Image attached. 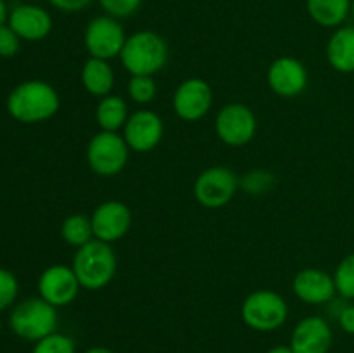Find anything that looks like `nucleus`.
<instances>
[{
    "label": "nucleus",
    "instance_id": "1",
    "mask_svg": "<svg viewBox=\"0 0 354 353\" xmlns=\"http://www.w3.org/2000/svg\"><path fill=\"white\" fill-rule=\"evenodd\" d=\"M61 107L59 93L50 83L41 80H28L19 83L7 99V109L14 120L21 123H41L55 116Z\"/></svg>",
    "mask_w": 354,
    "mask_h": 353
},
{
    "label": "nucleus",
    "instance_id": "30",
    "mask_svg": "<svg viewBox=\"0 0 354 353\" xmlns=\"http://www.w3.org/2000/svg\"><path fill=\"white\" fill-rule=\"evenodd\" d=\"M48 2L62 12H80V10L92 6L95 0H48Z\"/></svg>",
    "mask_w": 354,
    "mask_h": 353
},
{
    "label": "nucleus",
    "instance_id": "4",
    "mask_svg": "<svg viewBox=\"0 0 354 353\" xmlns=\"http://www.w3.org/2000/svg\"><path fill=\"white\" fill-rule=\"evenodd\" d=\"M241 317L252 331L272 332L287 322L289 305L277 291L256 289L242 301Z\"/></svg>",
    "mask_w": 354,
    "mask_h": 353
},
{
    "label": "nucleus",
    "instance_id": "33",
    "mask_svg": "<svg viewBox=\"0 0 354 353\" xmlns=\"http://www.w3.org/2000/svg\"><path fill=\"white\" fill-rule=\"evenodd\" d=\"M6 19H9V14H7V6L6 0H0V26L6 23Z\"/></svg>",
    "mask_w": 354,
    "mask_h": 353
},
{
    "label": "nucleus",
    "instance_id": "12",
    "mask_svg": "<svg viewBox=\"0 0 354 353\" xmlns=\"http://www.w3.org/2000/svg\"><path fill=\"white\" fill-rule=\"evenodd\" d=\"M310 82L308 69L299 59L292 55H282L277 57L266 71V83L270 90L279 97L294 99L304 93Z\"/></svg>",
    "mask_w": 354,
    "mask_h": 353
},
{
    "label": "nucleus",
    "instance_id": "26",
    "mask_svg": "<svg viewBox=\"0 0 354 353\" xmlns=\"http://www.w3.org/2000/svg\"><path fill=\"white\" fill-rule=\"evenodd\" d=\"M104 12L116 19H127L140 9L144 0H97Z\"/></svg>",
    "mask_w": 354,
    "mask_h": 353
},
{
    "label": "nucleus",
    "instance_id": "16",
    "mask_svg": "<svg viewBox=\"0 0 354 353\" xmlns=\"http://www.w3.org/2000/svg\"><path fill=\"white\" fill-rule=\"evenodd\" d=\"M292 291L297 300L308 305H325L334 300L337 294L334 273L315 266L299 270L294 275Z\"/></svg>",
    "mask_w": 354,
    "mask_h": 353
},
{
    "label": "nucleus",
    "instance_id": "29",
    "mask_svg": "<svg viewBox=\"0 0 354 353\" xmlns=\"http://www.w3.org/2000/svg\"><path fill=\"white\" fill-rule=\"evenodd\" d=\"M272 180L273 179L270 173L258 170V172H251L249 175H245L244 187L249 190V192L259 194V192H265V190L268 189Z\"/></svg>",
    "mask_w": 354,
    "mask_h": 353
},
{
    "label": "nucleus",
    "instance_id": "22",
    "mask_svg": "<svg viewBox=\"0 0 354 353\" xmlns=\"http://www.w3.org/2000/svg\"><path fill=\"white\" fill-rule=\"evenodd\" d=\"M61 235L64 242H68L73 248H82L86 242L93 239V228L90 217L83 213H73L64 218L61 225Z\"/></svg>",
    "mask_w": 354,
    "mask_h": 353
},
{
    "label": "nucleus",
    "instance_id": "11",
    "mask_svg": "<svg viewBox=\"0 0 354 353\" xmlns=\"http://www.w3.org/2000/svg\"><path fill=\"white\" fill-rule=\"evenodd\" d=\"M121 135L127 141L130 151L145 154L161 144L165 137V123L156 111L138 109L128 116Z\"/></svg>",
    "mask_w": 354,
    "mask_h": 353
},
{
    "label": "nucleus",
    "instance_id": "27",
    "mask_svg": "<svg viewBox=\"0 0 354 353\" xmlns=\"http://www.w3.org/2000/svg\"><path fill=\"white\" fill-rule=\"evenodd\" d=\"M17 279L14 277L12 272L6 269H0V310H6L9 305H12V301L17 296Z\"/></svg>",
    "mask_w": 354,
    "mask_h": 353
},
{
    "label": "nucleus",
    "instance_id": "18",
    "mask_svg": "<svg viewBox=\"0 0 354 353\" xmlns=\"http://www.w3.org/2000/svg\"><path fill=\"white\" fill-rule=\"evenodd\" d=\"M325 52L332 69L342 75L354 73V24L335 28L328 38Z\"/></svg>",
    "mask_w": 354,
    "mask_h": 353
},
{
    "label": "nucleus",
    "instance_id": "10",
    "mask_svg": "<svg viewBox=\"0 0 354 353\" xmlns=\"http://www.w3.org/2000/svg\"><path fill=\"white\" fill-rule=\"evenodd\" d=\"M213 89L199 76L187 78L173 92L171 106L176 116L183 121H199L213 107Z\"/></svg>",
    "mask_w": 354,
    "mask_h": 353
},
{
    "label": "nucleus",
    "instance_id": "13",
    "mask_svg": "<svg viewBox=\"0 0 354 353\" xmlns=\"http://www.w3.org/2000/svg\"><path fill=\"white\" fill-rule=\"evenodd\" d=\"M93 228V239L113 244L128 234L131 227V210L123 201L109 199L100 203L90 215Z\"/></svg>",
    "mask_w": 354,
    "mask_h": 353
},
{
    "label": "nucleus",
    "instance_id": "7",
    "mask_svg": "<svg viewBox=\"0 0 354 353\" xmlns=\"http://www.w3.org/2000/svg\"><path fill=\"white\" fill-rule=\"evenodd\" d=\"M239 185L241 182L234 170L227 166H209L197 175L192 192L203 208L220 210L232 203Z\"/></svg>",
    "mask_w": 354,
    "mask_h": 353
},
{
    "label": "nucleus",
    "instance_id": "5",
    "mask_svg": "<svg viewBox=\"0 0 354 353\" xmlns=\"http://www.w3.org/2000/svg\"><path fill=\"white\" fill-rule=\"evenodd\" d=\"M57 308L44 298H30L17 305L9 317L12 332L26 341H40L57 329Z\"/></svg>",
    "mask_w": 354,
    "mask_h": 353
},
{
    "label": "nucleus",
    "instance_id": "19",
    "mask_svg": "<svg viewBox=\"0 0 354 353\" xmlns=\"http://www.w3.org/2000/svg\"><path fill=\"white\" fill-rule=\"evenodd\" d=\"M80 80H82L83 89L90 96L99 97V99L113 93L114 83H116V76H114L109 61L95 57L86 59L82 68V73H80Z\"/></svg>",
    "mask_w": 354,
    "mask_h": 353
},
{
    "label": "nucleus",
    "instance_id": "9",
    "mask_svg": "<svg viewBox=\"0 0 354 353\" xmlns=\"http://www.w3.org/2000/svg\"><path fill=\"white\" fill-rule=\"evenodd\" d=\"M127 38L120 19L102 14V16L93 17L86 24L85 33H83V44H85L90 57L111 61L114 57H120Z\"/></svg>",
    "mask_w": 354,
    "mask_h": 353
},
{
    "label": "nucleus",
    "instance_id": "20",
    "mask_svg": "<svg viewBox=\"0 0 354 353\" xmlns=\"http://www.w3.org/2000/svg\"><path fill=\"white\" fill-rule=\"evenodd\" d=\"M308 16L322 28H339L351 16V0H306Z\"/></svg>",
    "mask_w": 354,
    "mask_h": 353
},
{
    "label": "nucleus",
    "instance_id": "17",
    "mask_svg": "<svg viewBox=\"0 0 354 353\" xmlns=\"http://www.w3.org/2000/svg\"><path fill=\"white\" fill-rule=\"evenodd\" d=\"M9 26L16 31V35L23 40L38 42L48 37L52 31V16L47 9L33 3L16 6L9 14Z\"/></svg>",
    "mask_w": 354,
    "mask_h": 353
},
{
    "label": "nucleus",
    "instance_id": "23",
    "mask_svg": "<svg viewBox=\"0 0 354 353\" xmlns=\"http://www.w3.org/2000/svg\"><path fill=\"white\" fill-rule=\"evenodd\" d=\"M128 97L138 106L151 104L158 96V83L154 76H130L128 82Z\"/></svg>",
    "mask_w": 354,
    "mask_h": 353
},
{
    "label": "nucleus",
    "instance_id": "32",
    "mask_svg": "<svg viewBox=\"0 0 354 353\" xmlns=\"http://www.w3.org/2000/svg\"><path fill=\"white\" fill-rule=\"evenodd\" d=\"M266 353H294V352L289 345H280V346H273V348H270Z\"/></svg>",
    "mask_w": 354,
    "mask_h": 353
},
{
    "label": "nucleus",
    "instance_id": "2",
    "mask_svg": "<svg viewBox=\"0 0 354 353\" xmlns=\"http://www.w3.org/2000/svg\"><path fill=\"white\" fill-rule=\"evenodd\" d=\"M169 48L165 38L151 30L130 35L120 54L123 68L130 76H154L166 66Z\"/></svg>",
    "mask_w": 354,
    "mask_h": 353
},
{
    "label": "nucleus",
    "instance_id": "6",
    "mask_svg": "<svg viewBox=\"0 0 354 353\" xmlns=\"http://www.w3.org/2000/svg\"><path fill=\"white\" fill-rule=\"evenodd\" d=\"M130 147L120 132H97L86 145V163L95 175L116 176L127 166Z\"/></svg>",
    "mask_w": 354,
    "mask_h": 353
},
{
    "label": "nucleus",
    "instance_id": "36",
    "mask_svg": "<svg viewBox=\"0 0 354 353\" xmlns=\"http://www.w3.org/2000/svg\"><path fill=\"white\" fill-rule=\"evenodd\" d=\"M0 331H2V320H0Z\"/></svg>",
    "mask_w": 354,
    "mask_h": 353
},
{
    "label": "nucleus",
    "instance_id": "25",
    "mask_svg": "<svg viewBox=\"0 0 354 353\" xmlns=\"http://www.w3.org/2000/svg\"><path fill=\"white\" fill-rule=\"evenodd\" d=\"M31 353H76L75 339L55 331L54 334L35 343Z\"/></svg>",
    "mask_w": 354,
    "mask_h": 353
},
{
    "label": "nucleus",
    "instance_id": "14",
    "mask_svg": "<svg viewBox=\"0 0 354 353\" xmlns=\"http://www.w3.org/2000/svg\"><path fill=\"white\" fill-rule=\"evenodd\" d=\"M80 280L76 277L73 266L68 265H52L41 272L38 279V293L52 307H68L78 298Z\"/></svg>",
    "mask_w": 354,
    "mask_h": 353
},
{
    "label": "nucleus",
    "instance_id": "34",
    "mask_svg": "<svg viewBox=\"0 0 354 353\" xmlns=\"http://www.w3.org/2000/svg\"><path fill=\"white\" fill-rule=\"evenodd\" d=\"M85 353H114L113 350L106 348V346H93V348H88Z\"/></svg>",
    "mask_w": 354,
    "mask_h": 353
},
{
    "label": "nucleus",
    "instance_id": "3",
    "mask_svg": "<svg viewBox=\"0 0 354 353\" xmlns=\"http://www.w3.org/2000/svg\"><path fill=\"white\" fill-rule=\"evenodd\" d=\"M71 266L82 289L100 291L109 286L116 275L118 256L113 246L99 239H92L76 249Z\"/></svg>",
    "mask_w": 354,
    "mask_h": 353
},
{
    "label": "nucleus",
    "instance_id": "28",
    "mask_svg": "<svg viewBox=\"0 0 354 353\" xmlns=\"http://www.w3.org/2000/svg\"><path fill=\"white\" fill-rule=\"evenodd\" d=\"M19 40L16 31L9 24L0 26V57H12L19 51Z\"/></svg>",
    "mask_w": 354,
    "mask_h": 353
},
{
    "label": "nucleus",
    "instance_id": "31",
    "mask_svg": "<svg viewBox=\"0 0 354 353\" xmlns=\"http://www.w3.org/2000/svg\"><path fill=\"white\" fill-rule=\"evenodd\" d=\"M337 322L346 334L354 336V305H346L337 314Z\"/></svg>",
    "mask_w": 354,
    "mask_h": 353
},
{
    "label": "nucleus",
    "instance_id": "8",
    "mask_svg": "<svg viewBox=\"0 0 354 353\" xmlns=\"http://www.w3.org/2000/svg\"><path fill=\"white\" fill-rule=\"evenodd\" d=\"M214 132L225 145L242 147L256 137L258 118L248 104H225L214 118Z\"/></svg>",
    "mask_w": 354,
    "mask_h": 353
},
{
    "label": "nucleus",
    "instance_id": "15",
    "mask_svg": "<svg viewBox=\"0 0 354 353\" xmlns=\"http://www.w3.org/2000/svg\"><path fill=\"white\" fill-rule=\"evenodd\" d=\"M334 341L330 324L324 317L310 315L296 324L290 334V348L294 353H328Z\"/></svg>",
    "mask_w": 354,
    "mask_h": 353
},
{
    "label": "nucleus",
    "instance_id": "24",
    "mask_svg": "<svg viewBox=\"0 0 354 353\" xmlns=\"http://www.w3.org/2000/svg\"><path fill=\"white\" fill-rule=\"evenodd\" d=\"M334 280L337 294L346 300H354V253H349L339 262L335 266Z\"/></svg>",
    "mask_w": 354,
    "mask_h": 353
},
{
    "label": "nucleus",
    "instance_id": "21",
    "mask_svg": "<svg viewBox=\"0 0 354 353\" xmlns=\"http://www.w3.org/2000/svg\"><path fill=\"white\" fill-rule=\"evenodd\" d=\"M128 116L127 100L114 93L102 97L95 107V121L104 132H120L127 125Z\"/></svg>",
    "mask_w": 354,
    "mask_h": 353
},
{
    "label": "nucleus",
    "instance_id": "35",
    "mask_svg": "<svg viewBox=\"0 0 354 353\" xmlns=\"http://www.w3.org/2000/svg\"><path fill=\"white\" fill-rule=\"evenodd\" d=\"M351 16H353V19H354V0H351Z\"/></svg>",
    "mask_w": 354,
    "mask_h": 353
}]
</instances>
